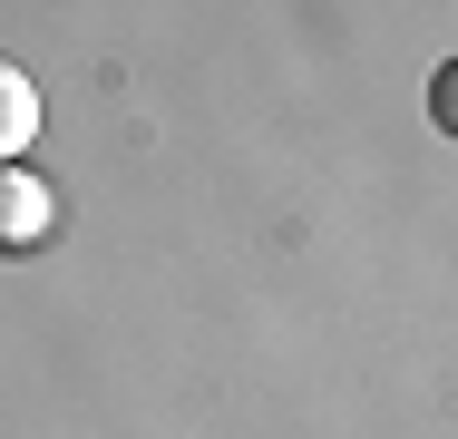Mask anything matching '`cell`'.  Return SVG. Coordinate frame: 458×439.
Segmentation results:
<instances>
[{"label": "cell", "instance_id": "1", "mask_svg": "<svg viewBox=\"0 0 458 439\" xmlns=\"http://www.w3.org/2000/svg\"><path fill=\"white\" fill-rule=\"evenodd\" d=\"M49 225H59V195L39 185V176L20 167H0V254H30V245H49Z\"/></svg>", "mask_w": 458, "mask_h": 439}, {"label": "cell", "instance_id": "2", "mask_svg": "<svg viewBox=\"0 0 458 439\" xmlns=\"http://www.w3.org/2000/svg\"><path fill=\"white\" fill-rule=\"evenodd\" d=\"M30 137H39V88H30V69L0 59V167L30 157Z\"/></svg>", "mask_w": 458, "mask_h": 439}]
</instances>
